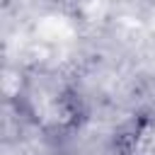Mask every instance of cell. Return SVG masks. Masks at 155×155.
Instances as JSON below:
<instances>
[{
	"label": "cell",
	"instance_id": "1",
	"mask_svg": "<svg viewBox=\"0 0 155 155\" xmlns=\"http://www.w3.org/2000/svg\"><path fill=\"white\" fill-rule=\"evenodd\" d=\"M17 109L44 133L63 136L80 128L85 121V104L70 80L51 70L27 73Z\"/></svg>",
	"mask_w": 155,
	"mask_h": 155
},
{
	"label": "cell",
	"instance_id": "2",
	"mask_svg": "<svg viewBox=\"0 0 155 155\" xmlns=\"http://www.w3.org/2000/svg\"><path fill=\"white\" fill-rule=\"evenodd\" d=\"M119 155H155V116H136L114 138Z\"/></svg>",
	"mask_w": 155,
	"mask_h": 155
},
{
	"label": "cell",
	"instance_id": "3",
	"mask_svg": "<svg viewBox=\"0 0 155 155\" xmlns=\"http://www.w3.org/2000/svg\"><path fill=\"white\" fill-rule=\"evenodd\" d=\"M24 82H27V73L19 70V68H5L2 70V92L10 102H17L22 90H24Z\"/></svg>",
	"mask_w": 155,
	"mask_h": 155
},
{
	"label": "cell",
	"instance_id": "4",
	"mask_svg": "<svg viewBox=\"0 0 155 155\" xmlns=\"http://www.w3.org/2000/svg\"><path fill=\"white\" fill-rule=\"evenodd\" d=\"M56 155H85V153H80V150H63V153H56Z\"/></svg>",
	"mask_w": 155,
	"mask_h": 155
}]
</instances>
